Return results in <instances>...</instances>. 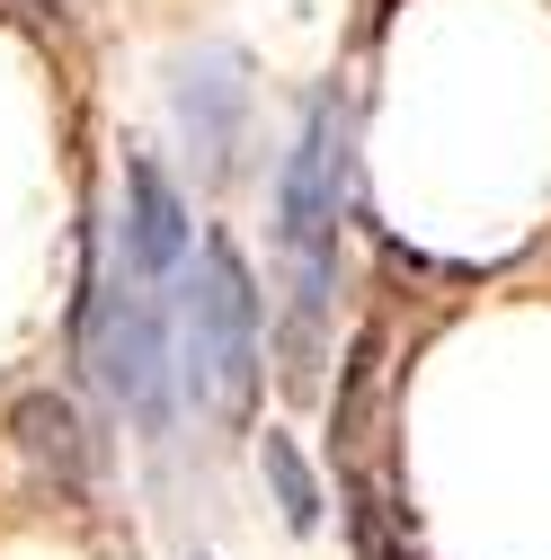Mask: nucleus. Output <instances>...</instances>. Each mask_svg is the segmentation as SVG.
Here are the masks:
<instances>
[{
    "instance_id": "1",
    "label": "nucleus",
    "mask_w": 551,
    "mask_h": 560,
    "mask_svg": "<svg viewBox=\"0 0 551 560\" xmlns=\"http://www.w3.org/2000/svg\"><path fill=\"white\" fill-rule=\"evenodd\" d=\"M338 205H348V116L320 98L303 116V143L285 152V178H276V241H285V258H294V329L303 338H312L320 294H329Z\"/></svg>"
},
{
    "instance_id": "2",
    "label": "nucleus",
    "mask_w": 551,
    "mask_h": 560,
    "mask_svg": "<svg viewBox=\"0 0 551 560\" xmlns=\"http://www.w3.org/2000/svg\"><path fill=\"white\" fill-rule=\"evenodd\" d=\"M187 374L223 418H249L258 392V294L232 241H204L196 276H187Z\"/></svg>"
},
{
    "instance_id": "3",
    "label": "nucleus",
    "mask_w": 551,
    "mask_h": 560,
    "mask_svg": "<svg viewBox=\"0 0 551 560\" xmlns=\"http://www.w3.org/2000/svg\"><path fill=\"white\" fill-rule=\"evenodd\" d=\"M90 365L98 383L143 418V428H169V357H161V312L152 294L133 285V276H98V294H90Z\"/></svg>"
},
{
    "instance_id": "4",
    "label": "nucleus",
    "mask_w": 551,
    "mask_h": 560,
    "mask_svg": "<svg viewBox=\"0 0 551 560\" xmlns=\"http://www.w3.org/2000/svg\"><path fill=\"white\" fill-rule=\"evenodd\" d=\"M241 98H249V90H241V62H232V54H187V62H178V125L196 133V152L214 161V170H223L232 143H241Z\"/></svg>"
},
{
    "instance_id": "5",
    "label": "nucleus",
    "mask_w": 551,
    "mask_h": 560,
    "mask_svg": "<svg viewBox=\"0 0 551 560\" xmlns=\"http://www.w3.org/2000/svg\"><path fill=\"white\" fill-rule=\"evenodd\" d=\"M125 196H133V214H125L133 267H143V276H178V258H187V205H178L169 170H161L152 152H133V161H125Z\"/></svg>"
},
{
    "instance_id": "6",
    "label": "nucleus",
    "mask_w": 551,
    "mask_h": 560,
    "mask_svg": "<svg viewBox=\"0 0 551 560\" xmlns=\"http://www.w3.org/2000/svg\"><path fill=\"white\" fill-rule=\"evenodd\" d=\"M10 436H19V454H27L36 471H54L62 489H81L90 445H81V418H72V400H62V392H27V400L10 409Z\"/></svg>"
},
{
    "instance_id": "7",
    "label": "nucleus",
    "mask_w": 551,
    "mask_h": 560,
    "mask_svg": "<svg viewBox=\"0 0 551 560\" xmlns=\"http://www.w3.org/2000/svg\"><path fill=\"white\" fill-rule=\"evenodd\" d=\"M258 463H267V480H276V499H285V525L312 534V525H320V489H312L303 454H294L285 436H258Z\"/></svg>"
}]
</instances>
